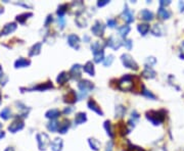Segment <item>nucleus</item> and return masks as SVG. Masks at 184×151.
<instances>
[{
  "label": "nucleus",
  "instance_id": "obj_36",
  "mask_svg": "<svg viewBox=\"0 0 184 151\" xmlns=\"http://www.w3.org/2000/svg\"><path fill=\"white\" fill-rule=\"evenodd\" d=\"M76 24L80 27V28H83V27L85 28V27L87 26V21L84 18H82V16H78V18H76Z\"/></svg>",
  "mask_w": 184,
  "mask_h": 151
},
{
  "label": "nucleus",
  "instance_id": "obj_8",
  "mask_svg": "<svg viewBox=\"0 0 184 151\" xmlns=\"http://www.w3.org/2000/svg\"><path fill=\"white\" fill-rule=\"evenodd\" d=\"M81 65L80 64H75L73 65V67L71 69V72H70V76L72 77V79L74 80H79L82 77L81 75Z\"/></svg>",
  "mask_w": 184,
  "mask_h": 151
},
{
  "label": "nucleus",
  "instance_id": "obj_13",
  "mask_svg": "<svg viewBox=\"0 0 184 151\" xmlns=\"http://www.w3.org/2000/svg\"><path fill=\"white\" fill-rule=\"evenodd\" d=\"M15 29H16V24H15V23L7 24V25H5L4 28L2 29V31H1V35H8V34L14 32Z\"/></svg>",
  "mask_w": 184,
  "mask_h": 151
},
{
  "label": "nucleus",
  "instance_id": "obj_12",
  "mask_svg": "<svg viewBox=\"0 0 184 151\" xmlns=\"http://www.w3.org/2000/svg\"><path fill=\"white\" fill-rule=\"evenodd\" d=\"M123 18H124L128 24L132 23V22L134 21V16H133L132 10H130L127 5H125V9H124V12H123Z\"/></svg>",
  "mask_w": 184,
  "mask_h": 151
},
{
  "label": "nucleus",
  "instance_id": "obj_21",
  "mask_svg": "<svg viewBox=\"0 0 184 151\" xmlns=\"http://www.w3.org/2000/svg\"><path fill=\"white\" fill-rule=\"evenodd\" d=\"M140 16L142 20L144 21H151L153 18V14L151 11H149L148 9H142L140 11Z\"/></svg>",
  "mask_w": 184,
  "mask_h": 151
},
{
  "label": "nucleus",
  "instance_id": "obj_4",
  "mask_svg": "<svg viewBox=\"0 0 184 151\" xmlns=\"http://www.w3.org/2000/svg\"><path fill=\"white\" fill-rule=\"evenodd\" d=\"M121 60H122L124 67H128V69H134V71H136V69H138L137 63H136L135 60H134V59L132 58V56L129 55V54H127V53L123 54L122 57H121Z\"/></svg>",
  "mask_w": 184,
  "mask_h": 151
},
{
  "label": "nucleus",
  "instance_id": "obj_7",
  "mask_svg": "<svg viewBox=\"0 0 184 151\" xmlns=\"http://www.w3.org/2000/svg\"><path fill=\"white\" fill-rule=\"evenodd\" d=\"M68 43L71 47H73L74 49H79L80 47V39L79 37L75 35V34H71L68 37Z\"/></svg>",
  "mask_w": 184,
  "mask_h": 151
},
{
  "label": "nucleus",
  "instance_id": "obj_33",
  "mask_svg": "<svg viewBox=\"0 0 184 151\" xmlns=\"http://www.w3.org/2000/svg\"><path fill=\"white\" fill-rule=\"evenodd\" d=\"M10 115H11V111H10V109L8 107L2 109V111L0 112V116H1L3 120H8V118H10Z\"/></svg>",
  "mask_w": 184,
  "mask_h": 151
},
{
  "label": "nucleus",
  "instance_id": "obj_20",
  "mask_svg": "<svg viewBox=\"0 0 184 151\" xmlns=\"http://www.w3.org/2000/svg\"><path fill=\"white\" fill-rule=\"evenodd\" d=\"M69 128H70V120H64V122H62V123L58 126V129H57V131H58V133L64 134L66 132H68Z\"/></svg>",
  "mask_w": 184,
  "mask_h": 151
},
{
  "label": "nucleus",
  "instance_id": "obj_15",
  "mask_svg": "<svg viewBox=\"0 0 184 151\" xmlns=\"http://www.w3.org/2000/svg\"><path fill=\"white\" fill-rule=\"evenodd\" d=\"M88 107H89L91 110H93V111H95L96 113H98V114H100V115L103 114L102 110L100 109V107L98 106V104L95 102L94 100L91 99V100H89V101H88Z\"/></svg>",
  "mask_w": 184,
  "mask_h": 151
},
{
  "label": "nucleus",
  "instance_id": "obj_18",
  "mask_svg": "<svg viewBox=\"0 0 184 151\" xmlns=\"http://www.w3.org/2000/svg\"><path fill=\"white\" fill-rule=\"evenodd\" d=\"M69 79H70V74H68V73H66V72H62L58 75V77H57L56 81H57L58 84L64 85V83H66L69 81Z\"/></svg>",
  "mask_w": 184,
  "mask_h": 151
},
{
  "label": "nucleus",
  "instance_id": "obj_55",
  "mask_svg": "<svg viewBox=\"0 0 184 151\" xmlns=\"http://www.w3.org/2000/svg\"><path fill=\"white\" fill-rule=\"evenodd\" d=\"M3 12V9L2 8H0V13H2Z\"/></svg>",
  "mask_w": 184,
  "mask_h": 151
},
{
  "label": "nucleus",
  "instance_id": "obj_10",
  "mask_svg": "<svg viewBox=\"0 0 184 151\" xmlns=\"http://www.w3.org/2000/svg\"><path fill=\"white\" fill-rule=\"evenodd\" d=\"M24 128V123L22 120H14L12 124H10L9 127H8V130L11 132V133H16L18 131L22 130Z\"/></svg>",
  "mask_w": 184,
  "mask_h": 151
},
{
  "label": "nucleus",
  "instance_id": "obj_37",
  "mask_svg": "<svg viewBox=\"0 0 184 151\" xmlns=\"http://www.w3.org/2000/svg\"><path fill=\"white\" fill-rule=\"evenodd\" d=\"M104 128H105V130H106L107 135L110 136V137H114V133H112V125H110V122H108V120L105 122Z\"/></svg>",
  "mask_w": 184,
  "mask_h": 151
},
{
  "label": "nucleus",
  "instance_id": "obj_28",
  "mask_svg": "<svg viewBox=\"0 0 184 151\" xmlns=\"http://www.w3.org/2000/svg\"><path fill=\"white\" fill-rule=\"evenodd\" d=\"M64 98H66V99H64L66 102L74 103V102H76V100H77V94L74 92V91H71L70 93H68V95H66Z\"/></svg>",
  "mask_w": 184,
  "mask_h": 151
},
{
  "label": "nucleus",
  "instance_id": "obj_30",
  "mask_svg": "<svg viewBox=\"0 0 184 151\" xmlns=\"http://www.w3.org/2000/svg\"><path fill=\"white\" fill-rule=\"evenodd\" d=\"M102 48H103V45H102L101 43H99L98 41L93 42L91 45V50L93 51V53H96V52H99V51H103Z\"/></svg>",
  "mask_w": 184,
  "mask_h": 151
},
{
  "label": "nucleus",
  "instance_id": "obj_54",
  "mask_svg": "<svg viewBox=\"0 0 184 151\" xmlns=\"http://www.w3.org/2000/svg\"><path fill=\"white\" fill-rule=\"evenodd\" d=\"M84 39H85V40H86V41H89V37H88V36H86Z\"/></svg>",
  "mask_w": 184,
  "mask_h": 151
},
{
  "label": "nucleus",
  "instance_id": "obj_39",
  "mask_svg": "<svg viewBox=\"0 0 184 151\" xmlns=\"http://www.w3.org/2000/svg\"><path fill=\"white\" fill-rule=\"evenodd\" d=\"M66 8H68L66 4H62V5L59 6L58 10H57V14H58V16H64V13L66 12Z\"/></svg>",
  "mask_w": 184,
  "mask_h": 151
},
{
  "label": "nucleus",
  "instance_id": "obj_22",
  "mask_svg": "<svg viewBox=\"0 0 184 151\" xmlns=\"http://www.w3.org/2000/svg\"><path fill=\"white\" fill-rule=\"evenodd\" d=\"M52 84L51 83H45V84H40L38 86H36L34 88H31V89H26V90H29V91H33V90H39V91H43V90H47V89H50L52 88Z\"/></svg>",
  "mask_w": 184,
  "mask_h": 151
},
{
  "label": "nucleus",
  "instance_id": "obj_51",
  "mask_svg": "<svg viewBox=\"0 0 184 151\" xmlns=\"http://www.w3.org/2000/svg\"><path fill=\"white\" fill-rule=\"evenodd\" d=\"M3 76H4V75H3V71H2V67H0V78H1V77H3Z\"/></svg>",
  "mask_w": 184,
  "mask_h": 151
},
{
  "label": "nucleus",
  "instance_id": "obj_46",
  "mask_svg": "<svg viewBox=\"0 0 184 151\" xmlns=\"http://www.w3.org/2000/svg\"><path fill=\"white\" fill-rule=\"evenodd\" d=\"M58 23L60 28H64V16H58Z\"/></svg>",
  "mask_w": 184,
  "mask_h": 151
},
{
  "label": "nucleus",
  "instance_id": "obj_29",
  "mask_svg": "<svg viewBox=\"0 0 184 151\" xmlns=\"http://www.w3.org/2000/svg\"><path fill=\"white\" fill-rule=\"evenodd\" d=\"M88 142H89V145L91 146V148L93 149V150H95V151L99 150L100 142L98 140H96V139H94V138H90L89 140H88Z\"/></svg>",
  "mask_w": 184,
  "mask_h": 151
},
{
  "label": "nucleus",
  "instance_id": "obj_34",
  "mask_svg": "<svg viewBox=\"0 0 184 151\" xmlns=\"http://www.w3.org/2000/svg\"><path fill=\"white\" fill-rule=\"evenodd\" d=\"M47 128H48V130L51 131V132H54V131H56L58 129V123L53 120H51L50 123L47 125Z\"/></svg>",
  "mask_w": 184,
  "mask_h": 151
},
{
  "label": "nucleus",
  "instance_id": "obj_50",
  "mask_svg": "<svg viewBox=\"0 0 184 151\" xmlns=\"http://www.w3.org/2000/svg\"><path fill=\"white\" fill-rule=\"evenodd\" d=\"M4 151H14V149H13L12 147H7Z\"/></svg>",
  "mask_w": 184,
  "mask_h": 151
},
{
  "label": "nucleus",
  "instance_id": "obj_23",
  "mask_svg": "<svg viewBox=\"0 0 184 151\" xmlns=\"http://www.w3.org/2000/svg\"><path fill=\"white\" fill-rule=\"evenodd\" d=\"M83 69H84V72L87 73V74L89 75V76H94L95 72H94V65H93V63H92V61H88L86 64L84 65V67H83Z\"/></svg>",
  "mask_w": 184,
  "mask_h": 151
},
{
  "label": "nucleus",
  "instance_id": "obj_9",
  "mask_svg": "<svg viewBox=\"0 0 184 151\" xmlns=\"http://www.w3.org/2000/svg\"><path fill=\"white\" fill-rule=\"evenodd\" d=\"M121 45H122V41L115 36H112L108 40H107V46H110V48L115 49V50L120 48Z\"/></svg>",
  "mask_w": 184,
  "mask_h": 151
},
{
  "label": "nucleus",
  "instance_id": "obj_27",
  "mask_svg": "<svg viewBox=\"0 0 184 151\" xmlns=\"http://www.w3.org/2000/svg\"><path fill=\"white\" fill-rule=\"evenodd\" d=\"M137 30L142 36H144L149 31V25H147V24H140V25H138Z\"/></svg>",
  "mask_w": 184,
  "mask_h": 151
},
{
  "label": "nucleus",
  "instance_id": "obj_49",
  "mask_svg": "<svg viewBox=\"0 0 184 151\" xmlns=\"http://www.w3.org/2000/svg\"><path fill=\"white\" fill-rule=\"evenodd\" d=\"M50 22H52V16H48V18H47V20H46V22H45V26H47Z\"/></svg>",
  "mask_w": 184,
  "mask_h": 151
},
{
  "label": "nucleus",
  "instance_id": "obj_44",
  "mask_svg": "<svg viewBox=\"0 0 184 151\" xmlns=\"http://www.w3.org/2000/svg\"><path fill=\"white\" fill-rule=\"evenodd\" d=\"M132 44H133L132 40H125V42H124V45H125L128 50H130L132 48Z\"/></svg>",
  "mask_w": 184,
  "mask_h": 151
},
{
  "label": "nucleus",
  "instance_id": "obj_57",
  "mask_svg": "<svg viewBox=\"0 0 184 151\" xmlns=\"http://www.w3.org/2000/svg\"><path fill=\"white\" fill-rule=\"evenodd\" d=\"M0 103H1V99H0Z\"/></svg>",
  "mask_w": 184,
  "mask_h": 151
},
{
  "label": "nucleus",
  "instance_id": "obj_53",
  "mask_svg": "<svg viewBox=\"0 0 184 151\" xmlns=\"http://www.w3.org/2000/svg\"><path fill=\"white\" fill-rule=\"evenodd\" d=\"M181 48H182V51L184 52V42L182 43V45H181Z\"/></svg>",
  "mask_w": 184,
  "mask_h": 151
},
{
  "label": "nucleus",
  "instance_id": "obj_24",
  "mask_svg": "<svg viewBox=\"0 0 184 151\" xmlns=\"http://www.w3.org/2000/svg\"><path fill=\"white\" fill-rule=\"evenodd\" d=\"M60 114V112H59L58 109H56V108H53V109H50L48 110L47 112L45 113V116L47 118H50V120H54V118H56L58 115Z\"/></svg>",
  "mask_w": 184,
  "mask_h": 151
},
{
  "label": "nucleus",
  "instance_id": "obj_42",
  "mask_svg": "<svg viewBox=\"0 0 184 151\" xmlns=\"http://www.w3.org/2000/svg\"><path fill=\"white\" fill-rule=\"evenodd\" d=\"M142 94L144 95V96H146V97H150V98H152V99H156V96H154L151 92H149V91H147V90H145V89H143Z\"/></svg>",
  "mask_w": 184,
  "mask_h": 151
},
{
  "label": "nucleus",
  "instance_id": "obj_1",
  "mask_svg": "<svg viewBox=\"0 0 184 151\" xmlns=\"http://www.w3.org/2000/svg\"><path fill=\"white\" fill-rule=\"evenodd\" d=\"M118 87L122 91H131L133 89V77L132 76H125L119 81Z\"/></svg>",
  "mask_w": 184,
  "mask_h": 151
},
{
  "label": "nucleus",
  "instance_id": "obj_6",
  "mask_svg": "<svg viewBox=\"0 0 184 151\" xmlns=\"http://www.w3.org/2000/svg\"><path fill=\"white\" fill-rule=\"evenodd\" d=\"M91 31L92 33L94 34L95 36H102L103 33H104V26H103V24L99 21H96L95 24L92 26L91 28Z\"/></svg>",
  "mask_w": 184,
  "mask_h": 151
},
{
  "label": "nucleus",
  "instance_id": "obj_47",
  "mask_svg": "<svg viewBox=\"0 0 184 151\" xmlns=\"http://www.w3.org/2000/svg\"><path fill=\"white\" fill-rule=\"evenodd\" d=\"M112 142L110 141V142L106 144V150L105 151H112Z\"/></svg>",
  "mask_w": 184,
  "mask_h": 151
},
{
  "label": "nucleus",
  "instance_id": "obj_14",
  "mask_svg": "<svg viewBox=\"0 0 184 151\" xmlns=\"http://www.w3.org/2000/svg\"><path fill=\"white\" fill-rule=\"evenodd\" d=\"M151 32H152V34L154 36H163L164 34H165V28H164V26L162 24H156L153 26Z\"/></svg>",
  "mask_w": 184,
  "mask_h": 151
},
{
  "label": "nucleus",
  "instance_id": "obj_19",
  "mask_svg": "<svg viewBox=\"0 0 184 151\" xmlns=\"http://www.w3.org/2000/svg\"><path fill=\"white\" fill-rule=\"evenodd\" d=\"M158 16H160L161 18H163V20H167V18H170L171 12H170L166 7H162L161 6V7L158 8Z\"/></svg>",
  "mask_w": 184,
  "mask_h": 151
},
{
  "label": "nucleus",
  "instance_id": "obj_41",
  "mask_svg": "<svg viewBox=\"0 0 184 151\" xmlns=\"http://www.w3.org/2000/svg\"><path fill=\"white\" fill-rule=\"evenodd\" d=\"M154 63H156V59L153 58V57H148L146 59V67H150Z\"/></svg>",
  "mask_w": 184,
  "mask_h": 151
},
{
  "label": "nucleus",
  "instance_id": "obj_2",
  "mask_svg": "<svg viewBox=\"0 0 184 151\" xmlns=\"http://www.w3.org/2000/svg\"><path fill=\"white\" fill-rule=\"evenodd\" d=\"M146 118L153 125H160L165 118V112L164 111H149L146 113Z\"/></svg>",
  "mask_w": 184,
  "mask_h": 151
},
{
  "label": "nucleus",
  "instance_id": "obj_48",
  "mask_svg": "<svg viewBox=\"0 0 184 151\" xmlns=\"http://www.w3.org/2000/svg\"><path fill=\"white\" fill-rule=\"evenodd\" d=\"M73 110H74V108L73 107H68V108H64V113H68V114H69V113H71L72 111H73Z\"/></svg>",
  "mask_w": 184,
  "mask_h": 151
},
{
  "label": "nucleus",
  "instance_id": "obj_52",
  "mask_svg": "<svg viewBox=\"0 0 184 151\" xmlns=\"http://www.w3.org/2000/svg\"><path fill=\"white\" fill-rule=\"evenodd\" d=\"M5 136V134L3 133V132H1V133H0V138H2V137H4Z\"/></svg>",
  "mask_w": 184,
  "mask_h": 151
},
{
  "label": "nucleus",
  "instance_id": "obj_5",
  "mask_svg": "<svg viewBox=\"0 0 184 151\" xmlns=\"http://www.w3.org/2000/svg\"><path fill=\"white\" fill-rule=\"evenodd\" d=\"M78 88H79L82 93H88L94 88V85L92 84L90 81H88V80H84V81H81L78 84Z\"/></svg>",
  "mask_w": 184,
  "mask_h": 151
},
{
  "label": "nucleus",
  "instance_id": "obj_17",
  "mask_svg": "<svg viewBox=\"0 0 184 151\" xmlns=\"http://www.w3.org/2000/svg\"><path fill=\"white\" fill-rule=\"evenodd\" d=\"M87 120V116L85 112H79L77 113L76 116H75V124L76 125H81V124H84Z\"/></svg>",
  "mask_w": 184,
  "mask_h": 151
},
{
  "label": "nucleus",
  "instance_id": "obj_45",
  "mask_svg": "<svg viewBox=\"0 0 184 151\" xmlns=\"http://www.w3.org/2000/svg\"><path fill=\"white\" fill-rule=\"evenodd\" d=\"M108 3H110L108 0H101V1H98V2H97V5L99 6V7H101V6L106 5V4H108Z\"/></svg>",
  "mask_w": 184,
  "mask_h": 151
},
{
  "label": "nucleus",
  "instance_id": "obj_35",
  "mask_svg": "<svg viewBox=\"0 0 184 151\" xmlns=\"http://www.w3.org/2000/svg\"><path fill=\"white\" fill-rule=\"evenodd\" d=\"M33 16V13H31V12H29V13H23V14H20V16H16V21H18L20 23L24 24V23H25L26 20L28 18V16Z\"/></svg>",
  "mask_w": 184,
  "mask_h": 151
},
{
  "label": "nucleus",
  "instance_id": "obj_43",
  "mask_svg": "<svg viewBox=\"0 0 184 151\" xmlns=\"http://www.w3.org/2000/svg\"><path fill=\"white\" fill-rule=\"evenodd\" d=\"M117 25V21L114 20V18H110V20H107V26L110 27V28H114V27Z\"/></svg>",
  "mask_w": 184,
  "mask_h": 151
},
{
  "label": "nucleus",
  "instance_id": "obj_25",
  "mask_svg": "<svg viewBox=\"0 0 184 151\" xmlns=\"http://www.w3.org/2000/svg\"><path fill=\"white\" fill-rule=\"evenodd\" d=\"M142 76L147 79H152L156 77V72L153 71L151 67H145V69L142 72Z\"/></svg>",
  "mask_w": 184,
  "mask_h": 151
},
{
  "label": "nucleus",
  "instance_id": "obj_31",
  "mask_svg": "<svg viewBox=\"0 0 184 151\" xmlns=\"http://www.w3.org/2000/svg\"><path fill=\"white\" fill-rule=\"evenodd\" d=\"M126 108L124 106H122V105H119V106L116 107V118H122V116H124Z\"/></svg>",
  "mask_w": 184,
  "mask_h": 151
},
{
  "label": "nucleus",
  "instance_id": "obj_16",
  "mask_svg": "<svg viewBox=\"0 0 184 151\" xmlns=\"http://www.w3.org/2000/svg\"><path fill=\"white\" fill-rule=\"evenodd\" d=\"M30 64H31V61L29 60V59H26V58H23V57H20V58H18V60L14 62V67H16V69H18V67H28V65H30Z\"/></svg>",
  "mask_w": 184,
  "mask_h": 151
},
{
  "label": "nucleus",
  "instance_id": "obj_56",
  "mask_svg": "<svg viewBox=\"0 0 184 151\" xmlns=\"http://www.w3.org/2000/svg\"><path fill=\"white\" fill-rule=\"evenodd\" d=\"M1 127H2V124H0V129H1Z\"/></svg>",
  "mask_w": 184,
  "mask_h": 151
},
{
  "label": "nucleus",
  "instance_id": "obj_11",
  "mask_svg": "<svg viewBox=\"0 0 184 151\" xmlns=\"http://www.w3.org/2000/svg\"><path fill=\"white\" fill-rule=\"evenodd\" d=\"M62 145H64L62 139L55 138L53 141H52V143L50 144L51 150L52 151H61V149H62Z\"/></svg>",
  "mask_w": 184,
  "mask_h": 151
},
{
  "label": "nucleus",
  "instance_id": "obj_32",
  "mask_svg": "<svg viewBox=\"0 0 184 151\" xmlns=\"http://www.w3.org/2000/svg\"><path fill=\"white\" fill-rule=\"evenodd\" d=\"M118 32H119V34H120V36L126 37L128 34H129V32H130V27H129V26H123V27H121V28H119Z\"/></svg>",
  "mask_w": 184,
  "mask_h": 151
},
{
  "label": "nucleus",
  "instance_id": "obj_3",
  "mask_svg": "<svg viewBox=\"0 0 184 151\" xmlns=\"http://www.w3.org/2000/svg\"><path fill=\"white\" fill-rule=\"evenodd\" d=\"M37 138V142H38V147L40 150H45L49 145H50V139H49L48 135L45 133H39L36 136Z\"/></svg>",
  "mask_w": 184,
  "mask_h": 151
},
{
  "label": "nucleus",
  "instance_id": "obj_38",
  "mask_svg": "<svg viewBox=\"0 0 184 151\" xmlns=\"http://www.w3.org/2000/svg\"><path fill=\"white\" fill-rule=\"evenodd\" d=\"M94 54V61L95 62H100L103 60V51H99V52H96V53H93Z\"/></svg>",
  "mask_w": 184,
  "mask_h": 151
},
{
  "label": "nucleus",
  "instance_id": "obj_26",
  "mask_svg": "<svg viewBox=\"0 0 184 151\" xmlns=\"http://www.w3.org/2000/svg\"><path fill=\"white\" fill-rule=\"evenodd\" d=\"M41 46H42V44L41 43H36L32 48H31V51L29 53L30 56H34V55H38L41 51Z\"/></svg>",
  "mask_w": 184,
  "mask_h": 151
},
{
  "label": "nucleus",
  "instance_id": "obj_40",
  "mask_svg": "<svg viewBox=\"0 0 184 151\" xmlns=\"http://www.w3.org/2000/svg\"><path fill=\"white\" fill-rule=\"evenodd\" d=\"M112 61H114V56L112 55H108L106 58L103 59V64H104L105 67H110Z\"/></svg>",
  "mask_w": 184,
  "mask_h": 151
}]
</instances>
